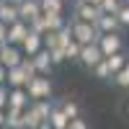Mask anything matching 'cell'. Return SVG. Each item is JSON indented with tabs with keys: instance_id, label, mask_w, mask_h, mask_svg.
Masks as SVG:
<instances>
[{
	"instance_id": "ab89813d",
	"label": "cell",
	"mask_w": 129,
	"mask_h": 129,
	"mask_svg": "<svg viewBox=\"0 0 129 129\" xmlns=\"http://www.w3.org/2000/svg\"><path fill=\"white\" fill-rule=\"evenodd\" d=\"M26 129H28V126H26Z\"/></svg>"
},
{
	"instance_id": "f1b7e54d",
	"label": "cell",
	"mask_w": 129,
	"mask_h": 129,
	"mask_svg": "<svg viewBox=\"0 0 129 129\" xmlns=\"http://www.w3.org/2000/svg\"><path fill=\"white\" fill-rule=\"evenodd\" d=\"M8 95H10V85H0V109H8Z\"/></svg>"
},
{
	"instance_id": "ac0fdd59",
	"label": "cell",
	"mask_w": 129,
	"mask_h": 129,
	"mask_svg": "<svg viewBox=\"0 0 129 129\" xmlns=\"http://www.w3.org/2000/svg\"><path fill=\"white\" fill-rule=\"evenodd\" d=\"M44 23H47V34L49 31H59L67 26V21H64L62 13H44Z\"/></svg>"
},
{
	"instance_id": "5bb4252c",
	"label": "cell",
	"mask_w": 129,
	"mask_h": 129,
	"mask_svg": "<svg viewBox=\"0 0 129 129\" xmlns=\"http://www.w3.org/2000/svg\"><path fill=\"white\" fill-rule=\"evenodd\" d=\"M28 80H31V75H28L23 67H21V64L8 70V85H10V88H26Z\"/></svg>"
},
{
	"instance_id": "52a82bcc",
	"label": "cell",
	"mask_w": 129,
	"mask_h": 129,
	"mask_svg": "<svg viewBox=\"0 0 129 129\" xmlns=\"http://www.w3.org/2000/svg\"><path fill=\"white\" fill-rule=\"evenodd\" d=\"M28 34H31V28H28L26 21H16V23H10V26H8V44L21 47V44L26 41Z\"/></svg>"
},
{
	"instance_id": "d4e9b609",
	"label": "cell",
	"mask_w": 129,
	"mask_h": 129,
	"mask_svg": "<svg viewBox=\"0 0 129 129\" xmlns=\"http://www.w3.org/2000/svg\"><path fill=\"white\" fill-rule=\"evenodd\" d=\"M126 3V0H103V3H101V10H103V13H111V16H116V13H119V8Z\"/></svg>"
},
{
	"instance_id": "74e56055",
	"label": "cell",
	"mask_w": 129,
	"mask_h": 129,
	"mask_svg": "<svg viewBox=\"0 0 129 129\" xmlns=\"http://www.w3.org/2000/svg\"><path fill=\"white\" fill-rule=\"evenodd\" d=\"M0 129H10V126H5V124H3V126H0Z\"/></svg>"
},
{
	"instance_id": "9c48e42d",
	"label": "cell",
	"mask_w": 129,
	"mask_h": 129,
	"mask_svg": "<svg viewBox=\"0 0 129 129\" xmlns=\"http://www.w3.org/2000/svg\"><path fill=\"white\" fill-rule=\"evenodd\" d=\"M41 49H44V36L36 34V31H31V34L26 36V41L21 44V52H23L26 57H34L36 52H41Z\"/></svg>"
},
{
	"instance_id": "3957f363",
	"label": "cell",
	"mask_w": 129,
	"mask_h": 129,
	"mask_svg": "<svg viewBox=\"0 0 129 129\" xmlns=\"http://www.w3.org/2000/svg\"><path fill=\"white\" fill-rule=\"evenodd\" d=\"M98 47L106 57H111L116 54V52H124V36H121V31H116V34H101L98 36Z\"/></svg>"
},
{
	"instance_id": "4316f807",
	"label": "cell",
	"mask_w": 129,
	"mask_h": 129,
	"mask_svg": "<svg viewBox=\"0 0 129 129\" xmlns=\"http://www.w3.org/2000/svg\"><path fill=\"white\" fill-rule=\"evenodd\" d=\"M49 54H52V62H54V67H57V64H62V62H67V54H64V49H62V47L49 49Z\"/></svg>"
},
{
	"instance_id": "ffe728a7",
	"label": "cell",
	"mask_w": 129,
	"mask_h": 129,
	"mask_svg": "<svg viewBox=\"0 0 129 129\" xmlns=\"http://www.w3.org/2000/svg\"><path fill=\"white\" fill-rule=\"evenodd\" d=\"M106 62H109V67H111V72L116 75V72H119V70L124 67V64L129 62V54H126V52H116V54H111V57H106Z\"/></svg>"
},
{
	"instance_id": "ba28073f",
	"label": "cell",
	"mask_w": 129,
	"mask_h": 129,
	"mask_svg": "<svg viewBox=\"0 0 129 129\" xmlns=\"http://www.w3.org/2000/svg\"><path fill=\"white\" fill-rule=\"evenodd\" d=\"M31 106V95L26 88H10V95H8V109H21L26 111Z\"/></svg>"
},
{
	"instance_id": "e575fe53",
	"label": "cell",
	"mask_w": 129,
	"mask_h": 129,
	"mask_svg": "<svg viewBox=\"0 0 129 129\" xmlns=\"http://www.w3.org/2000/svg\"><path fill=\"white\" fill-rule=\"evenodd\" d=\"M3 124H5V111L0 109V126H3Z\"/></svg>"
},
{
	"instance_id": "d6986e66",
	"label": "cell",
	"mask_w": 129,
	"mask_h": 129,
	"mask_svg": "<svg viewBox=\"0 0 129 129\" xmlns=\"http://www.w3.org/2000/svg\"><path fill=\"white\" fill-rule=\"evenodd\" d=\"M57 106L70 116V119H78V116H80V103L72 101V98H62V101H57Z\"/></svg>"
},
{
	"instance_id": "44dd1931",
	"label": "cell",
	"mask_w": 129,
	"mask_h": 129,
	"mask_svg": "<svg viewBox=\"0 0 129 129\" xmlns=\"http://www.w3.org/2000/svg\"><path fill=\"white\" fill-rule=\"evenodd\" d=\"M41 13H62L64 16V0H39Z\"/></svg>"
},
{
	"instance_id": "5b68a950",
	"label": "cell",
	"mask_w": 129,
	"mask_h": 129,
	"mask_svg": "<svg viewBox=\"0 0 129 129\" xmlns=\"http://www.w3.org/2000/svg\"><path fill=\"white\" fill-rule=\"evenodd\" d=\"M103 10L98 5H90V3H85V0H80V3H75L72 5V18H78V21H88V23H95V21L101 18Z\"/></svg>"
},
{
	"instance_id": "277c9868",
	"label": "cell",
	"mask_w": 129,
	"mask_h": 129,
	"mask_svg": "<svg viewBox=\"0 0 129 129\" xmlns=\"http://www.w3.org/2000/svg\"><path fill=\"white\" fill-rule=\"evenodd\" d=\"M106 59V54L101 52V47H98V41L95 44H83V49H80V64L83 67H88V70H93L98 62H103Z\"/></svg>"
},
{
	"instance_id": "f35d334b",
	"label": "cell",
	"mask_w": 129,
	"mask_h": 129,
	"mask_svg": "<svg viewBox=\"0 0 129 129\" xmlns=\"http://www.w3.org/2000/svg\"><path fill=\"white\" fill-rule=\"evenodd\" d=\"M0 49H3V44H0Z\"/></svg>"
},
{
	"instance_id": "30bf717a",
	"label": "cell",
	"mask_w": 129,
	"mask_h": 129,
	"mask_svg": "<svg viewBox=\"0 0 129 129\" xmlns=\"http://www.w3.org/2000/svg\"><path fill=\"white\" fill-rule=\"evenodd\" d=\"M95 28L101 31V34H116V31H121L124 26L119 23V18L111 16V13H101V18L95 21Z\"/></svg>"
},
{
	"instance_id": "d6a6232c",
	"label": "cell",
	"mask_w": 129,
	"mask_h": 129,
	"mask_svg": "<svg viewBox=\"0 0 129 129\" xmlns=\"http://www.w3.org/2000/svg\"><path fill=\"white\" fill-rule=\"evenodd\" d=\"M39 129H54V126H52L49 121H44V124H39Z\"/></svg>"
},
{
	"instance_id": "6da1fadb",
	"label": "cell",
	"mask_w": 129,
	"mask_h": 129,
	"mask_svg": "<svg viewBox=\"0 0 129 129\" xmlns=\"http://www.w3.org/2000/svg\"><path fill=\"white\" fill-rule=\"evenodd\" d=\"M70 31H72V39L80 41V44H95V41H98V36H101V31L95 28V23L78 21V18L70 21Z\"/></svg>"
},
{
	"instance_id": "9a60e30c",
	"label": "cell",
	"mask_w": 129,
	"mask_h": 129,
	"mask_svg": "<svg viewBox=\"0 0 129 129\" xmlns=\"http://www.w3.org/2000/svg\"><path fill=\"white\" fill-rule=\"evenodd\" d=\"M0 21L3 23H16V21H21V13H18V5L8 3V0H0Z\"/></svg>"
},
{
	"instance_id": "4fadbf2b",
	"label": "cell",
	"mask_w": 129,
	"mask_h": 129,
	"mask_svg": "<svg viewBox=\"0 0 129 129\" xmlns=\"http://www.w3.org/2000/svg\"><path fill=\"white\" fill-rule=\"evenodd\" d=\"M31 59H34L36 72H39V75H49V72H52V67H54V62H52V54H49V49H47V47L41 49V52H36Z\"/></svg>"
},
{
	"instance_id": "cb8c5ba5",
	"label": "cell",
	"mask_w": 129,
	"mask_h": 129,
	"mask_svg": "<svg viewBox=\"0 0 129 129\" xmlns=\"http://www.w3.org/2000/svg\"><path fill=\"white\" fill-rule=\"evenodd\" d=\"M80 49H83V44L72 39L70 44L64 47V54H67V62H78V59H80Z\"/></svg>"
},
{
	"instance_id": "8d00e7d4",
	"label": "cell",
	"mask_w": 129,
	"mask_h": 129,
	"mask_svg": "<svg viewBox=\"0 0 129 129\" xmlns=\"http://www.w3.org/2000/svg\"><path fill=\"white\" fill-rule=\"evenodd\" d=\"M70 3H72V5H75V3H80V0H70Z\"/></svg>"
},
{
	"instance_id": "603a6c76",
	"label": "cell",
	"mask_w": 129,
	"mask_h": 129,
	"mask_svg": "<svg viewBox=\"0 0 129 129\" xmlns=\"http://www.w3.org/2000/svg\"><path fill=\"white\" fill-rule=\"evenodd\" d=\"M111 83L116 85V88H129V62H126L124 67L114 75V80H111Z\"/></svg>"
},
{
	"instance_id": "83f0119b",
	"label": "cell",
	"mask_w": 129,
	"mask_h": 129,
	"mask_svg": "<svg viewBox=\"0 0 129 129\" xmlns=\"http://www.w3.org/2000/svg\"><path fill=\"white\" fill-rule=\"evenodd\" d=\"M116 18H119V23H121L124 28H129V3H124V5L119 8V13H116Z\"/></svg>"
},
{
	"instance_id": "4dcf8cb0",
	"label": "cell",
	"mask_w": 129,
	"mask_h": 129,
	"mask_svg": "<svg viewBox=\"0 0 129 129\" xmlns=\"http://www.w3.org/2000/svg\"><path fill=\"white\" fill-rule=\"evenodd\" d=\"M0 44H8V23L0 21Z\"/></svg>"
},
{
	"instance_id": "8992f818",
	"label": "cell",
	"mask_w": 129,
	"mask_h": 129,
	"mask_svg": "<svg viewBox=\"0 0 129 129\" xmlns=\"http://www.w3.org/2000/svg\"><path fill=\"white\" fill-rule=\"evenodd\" d=\"M23 52H21V47H16V44H3V49H0V62L5 64V67L10 70V67H18L21 62H23Z\"/></svg>"
},
{
	"instance_id": "484cf974",
	"label": "cell",
	"mask_w": 129,
	"mask_h": 129,
	"mask_svg": "<svg viewBox=\"0 0 129 129\" xmlns=\"http://www.w3.org/2000/svg\"><path fill=\"white\" fill-rule=\"evenodd\" d=\"M28 28H31V31H36V34H41V36H44V34H47V23H44V13H41V16H36L34 21H31V23H28Z\"/></svg>"
},
{
	"instance_id": "7a4b0ae2",
	"label": "cell",
	"mask_w": 129,
	"mask_h": 129,
	"mask_svg": "<svg viewBox=\"0 0 129 129\" xmlns=\"http://www.w3.org/2000/svg\"><path fill=\"white\" fill-rule=\"evenodd\" d=\"M26 90L31 95V101H39V98H52V80L49 75H36V78H31Z\"/></svg>"
},
{
	"instance_id": "e0dca14e",
	"label": "cell",
	"mask_w": 129,
	"mask_h": 129,
	"mask_svg": "<svg viewBox=\"0 0 129 129\" xmlns=\"http://www.w3.org/2000/svg\"><path fill=\"white\" fill-rule=\"evenodd\" d=\"M5 126H10V129H26L23 111L21 109H5Z\"/></svg>"
},
{
	"instance_id": "8fae6325",
	"label": "cell",
	"mask_w": 129,
	"mask_h": 129,
	"mask_svg": "<svg viewBox=\"0 0 129 129\" xmlns=\"http://www.w3.org/2000/svg\"><path fill=\"white\" fill-rule=\"evenodd\" d=\"M18 13H21V21L31 23L36 16H41V3L39 0H23V3L18 5Z\"/></svg>"
},
{
	"instance_id": "2e32d148",
	"label": "cell",
	"mask_w": 129,
	"mask_h": 129,
	"mask_svg": "<svg viewBox=\"0 0 129 129\" xmlns=\"http://www.w3.org/2000/svg\"><path fill=\"white\" fill-rule=\"evenodd\" d=\"M49 124L54 126V129H67L70 126V116L54 103V106H52V114H49Z\"/></svg>"
},
{
	"instance_id": "1f68e13d",
	"label": "cell",
	"mask_w": 129,
	"mask_h": 129,
	"mask_svg": "<svg viewBox=\"0 0 129 129\" xmlns=\"http://www.w3.org/2000/svg\"><path fill=\"white\" fill-rule=\"evenodd\" d=\"M0 85H8V67L0 62Z\"/></svg>"
},
{
	"instance_id": "d590c367",
	"label": "cell",
	"mask_w": 129,
	"mask_h": 129,
	"mask_svg": "<svg viewBox=\"0 0 129 129\" xmlns=\"http://www.w3.org/2000/svg\"><path fill=\"white\" fill-rule=\"evenodd\" d=\"M8 3H13V5H21V3H23V0H8Z\"/></svg>"
},
{
	"instance_id": "f546056e",
	"label": "cell",
	"mask_w": 129,
	"mask_h": 129,
	"mask_svg": "<svg viewBox=\"0 0 129 129\" xmlns=\"http://www.w3.org/2000/svg\"><path fill=\"white\" fill-rule=\"evenodd\" d=\"M67 129H90V126H88V121H85L83 116H78V119H70V126Z\"/></svg>"
},
{
	"instance_id": "7c38bea8",
	"label": "cell",
	"mask_w": 129,
	"mask_h": 129,
	"mask_svg": "<svg viewBox=\"0 0 129 129\" xmlns=\"http://www.w3.org/2000/svg\"><path fill=\"white\" fill-rule=\"evenodd\" d=\"M52 103L49 98H39V101H31V106H28V111L36 116L39 121H49V114H52Z\"/></svg>"
},
{
	"instance_id": "7402d4cb",
	"label": "cell",
	"mask_w": 129,
	"mask_h": 129,
	"mask_svg": "<svg viewBox=\"0 0 129 129\" xmlns=\"http://www.w3.org/2000/svg\"><path fill=\"white\" fill-rule=\"evenodd\" d=\"M90 72H93V78H98V80H114V72H111V67H109V62H106V59L98 62Z\"/></svg>"
},
{
	"instance_id": "836d02e7",
	"label": "cell",
	"mask_w": 129,
	"mask_h": 129,
	"mask_svg": "<svg viewBox=\"0 0 129 129\" xmlns=\"http://www.w3.org/2000/svg\"><path fill=\"white\" fill-rule=\"evenodd\" d=\"M85 3H90V5H98V8H101V3H103V0H85Z\"/></svg>"
}]
</instances>
